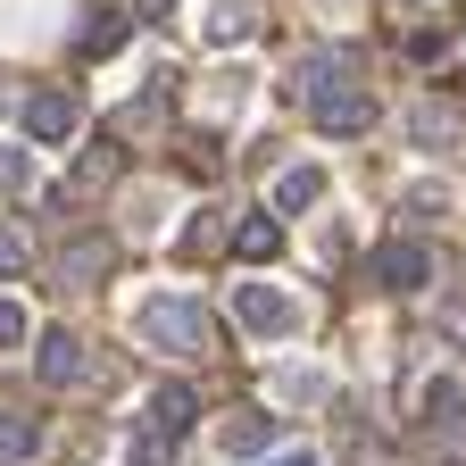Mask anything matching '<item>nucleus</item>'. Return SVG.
<instances>
[{"mask_svg": "<svg viewBox=\"0 0 466 466\" xmlns=\"http://www.w3.org/2000/svg\"><path fill=\"white\" fill-rule=\"evenodd\" d=\"M134 333L158 350V359H200L208 350V309L184 300V291H150V300L134 309Z\"/></svg>", "mask_w": 466, "mask_h": 466, "instance_id": "obj_1", "label": "nucleus"}, {"mask_svg": "<svg viewBox=\"0 0 466 466\" xmlns=\"http://www.w3.org/2000/svg\"><path fill=\"white\" fill-rule=\"evenodd\" d=\"M233 317H242L258 341H291L300 333V300H291V291H275V283H233Z\"/></svg>", "mask_w": 466, "mask_h": 466, "instance_id": "obj_2", "label": "nucleus"}, {"mask_svg": "<svg viewBox=\"0 0 466 466\" xmlns=\"http://www.w3.org/2000/svg\"><path fill=\"white\" fill-rule=\"evenodd\" d=\"M300 92H309V108L359 92V50H309V58H300Z\"/></svg>", "mask_w": 466, "mask_h": 466, "instance_id": "obj_3", "label": "nucleus"}, {"mask_svg": "<svg viewBox=\"0 0 466 466\" xmlns=\"http://www.w3.org/2000/svg\"><path fill=\"white\" fill-rule=\"evenodd\" d=\"M34 367H42L50 391H67V383L84 375V333H76V325H42V333H34Z\"/></svg>", "mask_w": 466, "mask_h": 466, "instance_id": "obj_4", "label": "nucleus"}, {"mask_svg": "<svg viewBox=\"0 0 466 466\" xmlns=\"http://www.w3.org/2000/svg\"><path fill=\"white\" fill-rule=\"evenodd\" d=\"M76 134H84L76 92H25V142H76Z\"/></svg>", "mask_w": 466, "mask_h": 466, "instance_id": "obj_5", "label": "nucleus"}, {"mask_svg": "<svg viewBox=\"0 0 466 466\" xmlns=\"http://www.w3.org/2000/svg\"><path fill=\"white\" fill-rule=\"evenodd\" d=\"M375 283H383V291H425V283H433V250L408 242V233H400V242H383V250H375Z\"/></svg>", "mask_w": 466, "mask_h": 466, "instance_id": "obj_6", "label": "nucleus"}, {"mask_svg": "<svg viewBox=\"0 0 466 466\" xmlns=\"http://www.w3.org/2000/svg\"><path fill=\"white\" fill-rule=\"evenodd\" d=\"M417 425L425 433H458L466 425V383L458 375H425L417 383Z\"/></svg>", "mask_w": 466, "mask_h": 466, "instance_id": "obj_7", "label": "nucleus"}, {"mask_svg": "<svg viewBox=\"0 0 466 466\" xmlns=\"http://www.w3.org/2000/svg\"><path fill=\"white\" fill-rule=\"evenodd\" d=\"M458 134H466V116L450 100H417V108H408V142H417V150H458Z\"/></svg>", "mask_w": 466, "mask_h": 466, "instance_id": "obj_8", "label": "nucleus"}, {"mask_svg": "<svg viewBox=\"0 0 466 466\" xmlns=\"http://www.w3.org/2000/svg\"><path fill=\"white\" fill-rule=\"evenodd\" d=\"M116 175H126V142H84V150H76V184H67V192H108Z\"/></svg>", "mask_w": 466, "mask_h": 466, "instance_id": "obj_9", "label": "nucleus"}, {"mask_svg": "<svg viewBox=\"0 0 466 466\" xmlns=\"http://www.w3.org/2000/svg\"><path fill=\"white\" fill-rule=\"evenodd\" d=\"M317 126H325L333 142H359V134H375V100H367V92H341V100L317 108Z\"/></svg>", "mask_w": 466, "mask_h": 466, "instance_id": "obj_10", "label": "nucleus"}, {"mask_svg": "<svg viewBox=\"0 0 466 466\" xmlns=\"http://www.w3.org/2000/svg\"><path fill=\"white\" fill-rule=\"evenodd\" d=\"M58 275H67V291H92V283L108 275V242H100V233L67 242V250H58Z\"/></svg>", "mask_w": 466, "mask_h": 466, "instance_id": "obj_11", "label": "nucleus"}, {"mask_svg": "<svg viewBox=\"0 0 466 466\" xmlns=\"http://www.w3.org/2000/svg\"><path fill=\"white\" fill-rule=\"evenodd\" d=\"M267 400L275 408H325V375L317 367H275L267 375Z\"/></svg>", "mask_w": 466, "mask_h": 466, "instance_id": "obj_12", "label": "nucleus"}, {"mask_svg": "<svg viewBox=\"0 0 466 466\" xmlns=\"http://www.w3.org/2000/svg\"><path fill=\"white\" fill-rule=\"evenodd\" d=\"M250 34H258L250 0H208V50H233V42H250Z\"/></svg>", "mask_w": 466, "mask_h": 466, "instance_id": "obj_13", "label": "nucleus"}, {"mask_svg": "<svg viewBox=\"0 0 466 466\" xmlns=\"http://www.w3.org/2000/svg\"><path fill=\"white\" fill-rule=\"evenodd\" d=\"M325 200V175L317 167H283L275 175V217H300V208H317Z\"/></svg>", "mask_w": 466, "mask_h": 466, "instance_id": "obj_14", "label": "nucleus"}, {"mask_svg": "<svg viewBox=\"0 0 466 466\" xmlns=\"http://www.w3.org/2000/svg\"><path fill=\"white\" fill-rule=\"evenodd\" d=\"M150 425H167V433H192V425H200V400H192V383H158V391H150Z\"/></svg>", "mask_w": 466, "mask_h": 466, "instance_id": "obj_15", "label": "nucleus"}, {"mask_svg": "<svg viewBox=\"0 0 466 466\" xmlns=\"http://www.w3.org/2000/svg\"><path fill=\"white\" fill-rule=\"evenodd\" d=\"M233 250H242V258H283V217L275 208L242 217V225H233Z\"/></svg>", "mask_w": 466, "mask_h": 466, "instance_id": "obj_16", "label": "nucleus"}, {"mask_svg": "<svg viewBox=\"0 0 466 466\" xmlns=\"http://www.w3.org/2000/svg\"><path fill=\"white\" fill-rule=\"evenodd\" d=\"M116 42H126V9H92L76 50H84V58H116Z\"/></svg>", "mask_w": 466, "mask_h": 466, "instance_id": "obj_17", "label": "nucleus"}, {"mask_svg": "<svg viewBox=\"0 0 466 466\" xmlns=\"http://www.w3.org/2000/svg\"><path fill=\"white\" fill-rule=\"evenodd\" d=\"M275 433H267V417H225L217 425V450H233V458H258Z\"/></svg>", "mask_w": 466, "mask_h": 466, "instance_id": "obj_18", "label": "nucleus"}, {"mask_svg": "<svg viewBox=\"0 0 466 466\" xmlns=\"http://www.w3.org/2000/svg\"><path fill=\"white\" fill-rule=\"evenodd\" d=\"M126 466H175V433H167V425H134Z\"/></svg>", "mask_w": 466, "mask_h": 466, "instance_id": "obj_19", "label": "nucleus"}, {"mask_svg": "<svg viewBox=\"0 0 466 466\" xmlns=\"http://www.w3.org/2000/svg\"><path fill=\"white\" fill-rule=\"evenodd\" d=\"M25 267H34V233L25 225H0V283H17Z\"/></svg>", "mask_w": 466, "mask_h": 466, "instance_id": "obj_20", "label": "nucleus"}, {"mask_svg": "<svg viewBox=\"0 0 466 466\" xmlns=\"http://www.w3.org/2000/svg\"><path fill=\"white\" fill-rule=\"evenodd\" d=\"M17 192H34V158L17 142H0V200H17Z\"/></svg>", "mask_w": 466, "mask_h": 466, "instance_id": "obj_21", "label": "nucleus"}, {"mask_svg": "<svg viewBox=\"0 0 466 466\" xmlns=\"http://www.w3.org/2000/svg\"><path fill=\"white\" fill-rule=\"evenodd\" d=\"M441 50H450V34H441V25H417V34H408V58H417V67H433Z\"/></svg>", "mask_w": 466, "mask_h": 466, "instance_id": "obj_22", "label": "nucleus"}, {"mask_svg": "<svg viewBox=\"0 0 466 466\" xmlns=\"http://www.w3.org/2000/svg\"><path fill=\"white\" fill-rule=\"evenodd\" d=\"M25 333H34V317H25V309H17V300H0V350H17V341H25Z\"/></svg>", "mask_w": 466, "mask_h": 466, "instance_id": "obj_23", "label": "nucleus"}, {"mask_svg": "<svg viewBox=\"0 0 466 466\" xmlns=\"http://www.w3.org/2000/svg\"><path fill=\"white\" fill-rule=\"evenodd\" d=\"M34 450V425L25 417H0V458H25Z\"/></svg>", "mask_w": 466, "mask_h": 466, "instance_id": "obj_24", "label": "nucleus"}, {"mask_svg": "<svg viewBox=\"0 0 466 466\" xmlns=\"http://www.w3.org/2000/svg\"><path fill=\"white\" fill-rule=\"evenodd\" d=\"M408 208H417V217H441L450 192H441V184H408Z\"/></svg>", "mask_w": 466, "mask_h": 466, "instance_id": "obj_25", "label": "nucleus"}, {"mask_svg": "<svg viewBox=\"0 0 466 466\" xmlns=\"http://www.w3.org/2000/svg\"><path fill=\"white\" fill-rule=\"evenodd\" d=\"M126 17H142V25H167V17H175V0H126Z\"/></svg>", "mask_w": 466, "mask_h": 466, "instance_id": "obj_26", "label": "nucleus"}, {"mask_svg": "<svg viewBox=\"0 0 466 466\" xmlns=\"http://www.w3.org/2000/svg\"><path fill=\"white\" fill-rule=\"evenodd\" d=\"M267 466H325V458H317V450H275Z\"/></svg>", "mask_w": 466, "mask_h": 466, "instance_id": "obj_27", "label": "nucleus"}, {"mask_svg": "<svg viewBox=\"0 0 466 466\" xmlns=\"http://www.w3.org/2000/svg\"><path fill=\"white\" fill-rule=\"evenodd\" d=\"M0 466H25V458H0Z\"/></svg>", "mask_w": 466, "mask_h": 466, "instance_id": "obj_28", "label": "nucleus"}, {"mask_svg": "<svg viewBox=\"0 0 466 466\" xmlns=\"http://www.w3.org/2000/svg\"><path fill=\"white\" fill-rule=\"evenodd\" d=\"M450 466H466V458H450Z\"/></svg>", "mask_w": 466, "mask_h": 466, "instance_id": "obj_29", "label": "nucleus"}]
</instances>
